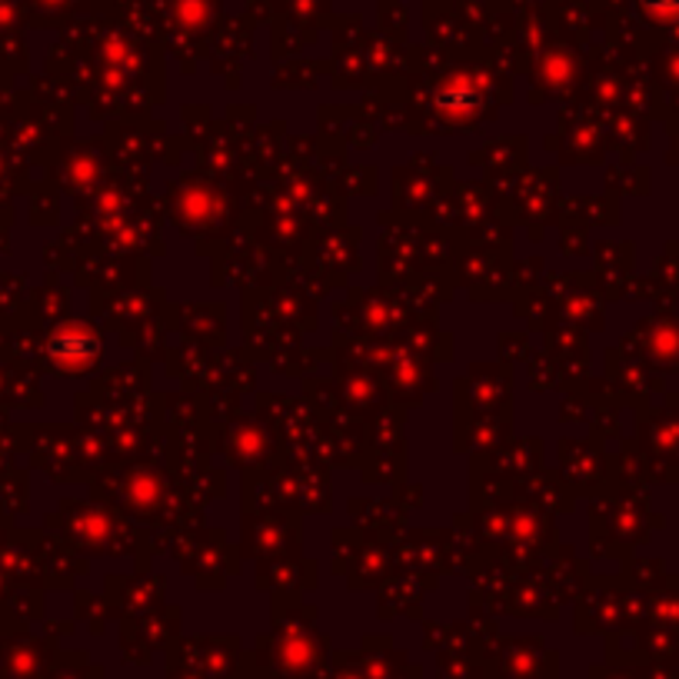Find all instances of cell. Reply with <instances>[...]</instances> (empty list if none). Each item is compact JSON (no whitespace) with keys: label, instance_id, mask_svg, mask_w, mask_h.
<instances>
[{"label":"cell","instance_id":"6da1fadb","mask_svg":"<svg viewBox=\"0 0 679 679\" xmlns=\"http://www.w3.org/2000/svg\"><path fill=\"white\" fill-rule=\"evenodd\" d=\"M51 357H54L58 363H68V367L74 363V367H81V363H88V360L97 357V340H94L91 333H84V330H64V333L54 337Z\"/></svg>","mask_w":679,"mask_h":679}]
</instances>
